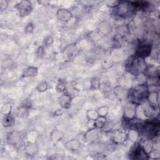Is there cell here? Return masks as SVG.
Instances as JSON below:
<instances>
[{
  "mask_svg": "<svg viewBox=\"0 0 160 160\" xmlns=\"http://www.w3.org/2000/svg\"><path fill=\"white\" fill-rule=\"evenodd\" d=\"M137 131L146 140L156 138L159 131V122L158 119L154 118L142 122Z\"/></svg>",
  "mask_w": 160,
  "mask_h": 160,
  "instance_id": "1",
  "label": "cell"
},
{
  "mask_svg": "<svg viewBox=\"0 0 160 160\" xmlns=\"http://www.w3.org/2000/svg\"><path fill=\"white\" fill-rule=\"evenodd\" d=\"M148 92V85L147 84H141L130 89L128 92V97L130 102L139 105L146 100Z\"/></svg>",
  "mask_w": 160,
  "mask_h": 160,
  "instance_id": "2",
  "label": "cell"
},
{
  "mask_svg": "<svg viewBox=\"0 0 160 160\" xmlns=\"http://www.w3.org/2000/svg\"><path fill=\"white\" fill-rule=\"evenodd\" d=\"M146 66H147L146 65L144 59H141L134 56H131L129 59H128L125 65V68L129 73L136 76L141 72H143Z\"/></svg>",
  "mask_w": 160,
  "mask_h": 160,
  "instance_id": "3",
  "label": "cell"
},
{
  "mask_svg": "<svg viewBox=\"0 0 160 160\" xmlns=\"http://www.w3.org/2000/svg\"><path fill=\"white\" fill-rule=\"evenodd\" d=\"M114 13L116 16L126 18L131 16L136 10L132 3L128 1L119 2L114 8Z\"/></svg>",
  "mask_w": 160,
  "mask_h": 160,
  "instance_id": "4",
  "label": "cell"
},
{
  "mask_svg": "<svg viewBox=\"0 0 160 160\" xmlns=\"http://www.w3.org/2000/svg\"><path fill=\"white\" fill-rule=\"evenodd\" d=\"M152 51V46L149 42L141 40L139 42L137 45L136 49L135 50L134 56L141 58L144 59L149 56H150Z\"/></svg>",
  "mask_w": 160,
  "mask_h": 160,
  "instance_id": "5",
  "label": "cell"
},
{
  "mask_svg": "<svg viewBox=\"0 0 160 160\" xmlns=\"http://www.w3.org/2000/svg\"><path fill=\"white\" fill-rule=\"evenodd\" d=\"M129 158L132 159L144 160L149 159L150 158L149 154L145 151L142 146L139 143H137L131 150Z\"/></svg>",
  "mask_w": 160,
  "mask_h": 160,
  "instance_id": "6",
  "label": "cell"
},
{
  "mask_svg": "<svg viewBox=\"0 0 160 160\" xmlns=\"http://www.w3.org/2000/svg\"><path fill=\"white\" fill-rule=\"evenodd\" d=\"M16 7L18 10L21 17H24L29 15L32 9L31 3L29 1H22L17 4Z\"/></svg>",
  "mask_w": 160,
  "mask_h": 160,
  "instance_id": "7",
  "label": "cell"
},
{
  "mask_svg": "<svg viewBox=\"0 0 160 160\" xmlns=\"http://www.w3.org/2000/svg\"><path fill=\"white\" fill-rule=\"evenodd\" d=\"M146 100L151 108L156 111L159 107V93L158 91H149Z\"/></svg>",
  "mask_w": 160,
  "mask_h": 160,
  "instance_id": "8",
  "label": "cell"
},
{
  "mask_svg": "<svg viewBox=\"0 0 160 160\" xmlns=\"http://www.w3.org/2000/svg\"><path fill=\"white\" fill-rule=\"evenodd\" d=\"M22 140V135L21 132L17 131H14L9 132V135L8 136V141L9 144L16 146L19 144Z\"/></svg>",
  "mask_w": 160,
  "mask_h": 160,
  "instance_id": "9",
  "label": "cell"
},
{
  "mask_svg": "<svg viewBox=\"0 0 160 160\" xmlns=\"http://www.w3.org/2000/svg\"><path fill=\"white\" fill-rule=\"evenodd\" d=\"M136 105L132 102L127 104L124 110V116L126 119H131L136 117Z\"/></svg>",
  "mask_w": 160,
  "mask_h": 160,
  "instance_id": "10",
  "label": "cell"
},
{
  "mask_svg": "<svg viewBox=\"0 0 160 160\" xmlns=\"http://www.w3.org/2000/svg\"><path fill=\"white\" fill-rule=\"evenodd\" d=\"M128 135L124 131L120 130H116L112 134V141L116 144H119L123 142L127 139Z\"/></svg>",
  "mask_w": 160,
  "mask_h": 160,
  "instance_id": "11",
  "label": "cell"
},
{
  "mask_svg": "<svg viewBox=\"0 0 160 160\" xmlns=\"http://www.w3.org/2000/svg\"><path fill=\"white\" fill-rule=\"evenodd\" d=\"M143 73L149 78H154L156 77H159V68L154 66H146L145 70L144 71Z\"/></svg>",
  "mask_w": 160,
  "mask_h": 160,
  "instance_id": "12",
  "label": "cell"
},
{
  "mask_svg": "<svg viewBox=\"0 0 160 160\" xmlns=\"http://www.w3.org/2000/svg\"><path fill=\"white\" fill-rule=\"evenodd\" d=\"M72 97L67 92L63 94L59 98V102L61 106L63 108L68 109L71 106Z\"/></svg>",
  "mask_w": 160,
  "mask_h": 160,
  "instance_id": "13",
  "label": "cell"
},
{
  "mask_svg": "<svg viewBox=\"0 0 160 160\" xmlns=\"http://www.w3.org/2000/svg\"><path fill=\"white\" fill-rule=\"evenodd\" d=\"M57 17L59 20H61L62 21L67 22L71 19L72 14L68 9H61L58 11Z\"/></svg>",
  "mask_w": 160,
  "mask_h": 160,
  "instance_id": "14",
  "label": "cell"
},
{
  "mask_svg": "<svg viewBox=\"0 0 160 160\" xmlns=\"http://www.w3.org/2000/svg\"><path fill=\"white\" fill-rule=\"evenodd\" d=\"M38 70L36 67L31 66L26 69L22 74V77L28 78V77H35L38 75Z\"/></svg>",
  "mask_w": 160,
  "mask_h": 160,
  "instance_id": "15",
  "label": "cell"
},
{
  "mask_svg": "<svg viewBox=\"0 0 160 160\" xmlns=\"http://www.w3.org/2000/svg\"><path fill=\"white\" fill-rule=\"evenodd\" d=\"M14 123V118L11 115L10 113L6 114L4 116L3 120H2V124L3 126L5 128L12 126Z\"/></svg>",
  "mask_w": 160,
  "mask_h": 160,
  "instance_id": "16",
  "label": "cell"
},
{
  "mask_svg": "<svg viewBox=\"0 0 160 160\" xmlns=\"http://www.w3.org/2000/svg\"><path fill=\"white\" fill-rule=\"evenodd\" d=\"M98 136V128L92 129L87 132V133L85 135L86 138L90 141H92L96 139V138Z\"/></svg>",
  "mask_w": 160,
  "mask_h": 160,
  "instance_id": "17",
  "label": "cell"
},
{
  "mask_svg": "<svg viewBox=\"0 0 160 160\" xmlns=\"http://www.w3.org/2000/svg\"><path fill=\"white\" fill-rule=\"evenodd\" d=\"M38 151V149L36 146V144L32 143H29L25 148V151L27 154L29 156L34 155Z\"/></svg>",
  "mask_w": 160,
  "mask_h": 160,
  "instance_id": "18",
  "label": "cell"
},
{
  "mask_svg": "<svg viewBox=\"0 0 160 160\" xmlns=\"http://www.w3.org/2000/svg\"><path fill=\"white\" fill-rule=\"evenodd\" d=\"M106 122V119L105 116H99L95 121H94V126L96 128L102 129Z\"/></svg>",
  "mask_w": 160,
  "mask_h": 160,
  "instance_id": "19",
  "label": "cell"
},
{
  "mask_svg": "<svg viewBox=\"0 0 160 160\" xmlns=\"http://www.w3.org/2000/svg\"><path fill=\"white\" fill-rule=\"evenodd\" d=\"M80 146V143L76 139H72L66 144V148L71 151H76Z\"/></svg>",
  "mask_w": 160,
  "mask_h": 160,
  "instance_id": "20",
  "label": "cell"
},
{
  "mask_svg": "<svg viewBox=\"0 0 160 160\" xmlns=\"http://www.w3.org/2000/svg\"><path fill=\"white\" fill-rule=\"evenodd\" d=\"M67 88V84L66 81L63 79H59L56 84V89L58 92H64L66 90Z\"/></svg>",
  "mask_w": 160,
  "mask_h": 160,
  "instance_id": "21",
  "label": "cell"
},
{
  "mask_svg": "<svg viewBox=\"0 0 160 160\" xmlns=\"http://www.w3.org/2000/svg\"><path fill=\"white\" fill-rule=\"evenodd\" d=\"M28 107L27 105L21 106L18 109L17 114L19 117H24L25 115H27L28 114Z\"/></svg>",
  "mask_w": 160,
  "mask_h": 160,
  "instance_id": "22",
  "label": "cell"
},
{
  "mask_svg": "<svg viewBox=\"0 0 160 160\" xmlns=\"http://www.w3.org/2000/svg\"><path fill=\"white\" fill-rule=\"evenodd\" d=\"M87 116L89 118V119L95 121L99 116V115L98 112V111H96L95 110L91 109V110H89V111H88Z\"/></svg>",
  "mask_w": 160,
  "mask_h": 160,
  "instance_id": "23",
  "label": "cell"
},
{
  "mask_svg": "<svg viewBox=\"0 0 160 160\" xmlns=\"http://www.w3.org/2000/svg\"><path fill=\"white\" fill-rule=\"evenodd\" d=\"M37 89L39 92H44L46 91L48 89V84L46 81H41L40 82L37 86Z\"/></svg>",
  "mask_w": 160,
  "mask_h": 160,
  "instance_id": "24",
  "label": "cell"
},
{
  "mask_svg": "<svg viewBox=\"0 0 160 160\" xmlns=\"http://www.w3.org/2000/svg\"><path fill=\"white\" fill-rule=\"evenodd\" d=\"M54 39L51 36L46 37L44 40V44L45 46H49L53 43Z\"/></svg>",
  "mask_w": 160,
  "mask_h": 160,
  "instance_id": "25",
  "label": "cell"
},
{
  "mask_svg": "<svg viewBox=\"0 0 160 160\" xmlns=\"http://www.w3.org/2000/svg\"><path fill=\"white\" fill-rule=\"evenodd\" d=\"M108 112V109L106 107H101L98 110V112L99 116H106V114Z\"/></svg>",
  "mask_w": 160,
  "mask_h": 160,
  "instance_id": "26",
  "label": "cell"
},
{
  "mask_svg": "<svg viewBox=\"0 0 160 160\" xmlns=\"http://www.w3.org/2000/svg\"><path fill=\"white\" fill-rule=\"evenodd\" d=\"M33 29H34V26H33V24L32 23H28L26 26L25 27V32H28V33H30V32H32V31H33Z\"/></svg>",
  "mask_w": 160,
  "mask_h": 160,
  "instance_id": "27",
  "label": "cell"
},
{
  "mask_svg": "<svg viewBox=\"0 0 160 160\" xmlns=\"http://www.w3.org/2000/svg\"><path fill=\"white\" fill-rule=\"evenodd\" d=\"M99 82L98 79H94L92 81H91V86L92 88H93L94 89H98L99 88Z\"/></svg>",
  "mask_w": 160,
  "mask_h": 160,
  "instance_id": "28",
  "label": "cell"
},
{
  "mask_svg": "<svg viewBox=\"0 0 160 160\" xmlns=\"http://www.w3.org/2000/svg\"><path fill=\"white\" fill-rule=\"evenodd\" d=\"M37 56L39 58H41L42 56H43L44 54V49L42 47H39L38 49H37Z\"/></svg>",
  "mask_w": 160,
  "mask_h": 160,
  "instance_id": "29",
  "label": "cell"
},
{
  "mask_svg": "<svg viewBox=\"0 0 160 160\" xmlns=\"http://www.w3.org/2000/svg\"><path fill=\"white\" fill-rule=\"evenodd\" d=\"M49 158L50 159H62L63 158H62L61 154H56L52 155V156L50 157Z\"/></svg>",
  "mask_w": 160,
  "mask_h": 160,
  "instance_id": "30",
  "label": "cell"
}]
</instances>
